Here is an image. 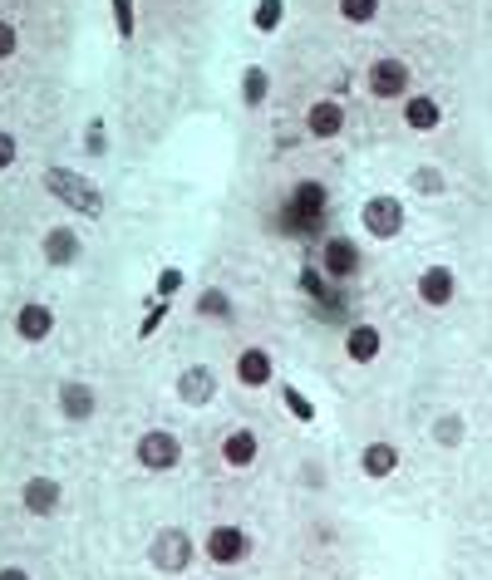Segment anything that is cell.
Here are the masks:
<instances>
[{
    "mask_svg": "<svg viewBox=\"0 0 492 580\" xmlns=\"http://www.w3.org/2000/svg\"><path fill=\"white\" fill-rule=\"evenodd\" d=\"M379 15V0H340V20H350V25H369Z\"/></svg>",
    "mask_w": 492,
    "mask_h": 580,
    "instance_id": "obj_26",
    "label": "cell"
},
{
    "mask_svg": "<svg viewBox=\"0 0 492 580\" xmlns=\"http://www.w3.org/2000/svg\"><path fill=\"white\" fill-rule=\"evenodd\" d=\"M133 458H138L143 472H173V467L183 463V443H178V433H168V428H148V433L138 438Z\"/></svg>",
    "mask_w": 492,
    "mask_h": 580,
    "instance_id": "obj_5",
    "label": "cell"
},
{
    "mask_svg": "<svg viewBox=\"0 0 492 580\" xmlns=\"http://www.w3.org/2000/svg\"><path fill=\"white\" fill-rule=\"evenodd\" d=\"M379 349H384L379 325H350V330H345V354H350V364H374Z\"/></svg>",
    "mask_w": 492,
    "mask_h": 580,
    "instance_id": "obj_16",
    "label": "cell"
},
{
    "mask_svg": "<svg viewBox=\"0 0 492 580\" xmlns=\"http://www.w3.org/2000/svg\"><path fill=\"white\" fill-rule=\"evenodd\" d=\"M79 251H84V241H79L74 227H50V232H45V261H50V266H74Z\"/></svg>",
    "mask_w": 492,
    "mask_h": 580,
    "instance_id": "obj_18",
    "label": "cell"
},
{
    "mask_svg": "<svg viewBox=\"0 0 492 580\" xmlns=\"http://www.w3.org/2000/svg\"><path fill=\"white\" fill-rule=\"evenodd\" d=\"M60 482L55 477H30L25 487H20V502H25V512L30 517H55L60 512Z\"/></svg>",
    "mask_w": 492,
    "mask_h": 580,
    "instance_id": "obj_11",
    "label": "cell"
},
{
    "mask_svg": "<svg viewBox=\"0 0 492 580\" xmlns=\"http://www.w3.org/2000/svg\"><path fill=\"white\" fill-rule=\"evenodd\" d=\"M453 295H458L453 266H424V276H419V300H424L429 310H443V305H453Z\"/></svg>",
    "mask_w": 492,
    "mask_h": 580,
    "instance_id": "obj_12",
    "label": "cell"
},
{
    "mask_svg": "<svg viewBox=\"0 0 492 580\" xmlns=\"http://www.w3.org/2000/svg\"><path fill=\"white\" fill-rule=\"evenodd\" d=\"M15 153H20V143H15V133L10 128H0V173L15 163Z\"/></svg>",
    "mask_w": 492,
    "mask_h": 580,
    "instance_id": "obj_32",
    "label": "cell"
},
{
    "mask_svg": "<svg viewBox=\"0 0 492 580\" xmlns=\"http://www.w3.org/2000/svg\"><path fill=\"white\" fill-rule=\"evenodd\" d=\"M114 5V30H119V40H133V30H138V5L133 0H109Z\"/></svg>",
    "mask_w": 492,
    "mask_h": 580,
    "instance_id": "obj_25",
    "label": "cell"
},
{
    "mask_svg": "<svg viewBox=\"0 0 492 580\" xmlns=\"http://www.w3.org/2000/svg\"><path fill=\"white\" fill-rule=\"evenodd\" d=\"M15 335H20L25 345L50 340V335H55V310H50L45 300H25V305L15 310Z\"/></svg>",
    "mask_w": 492,
    "mask_h": 580,
    "instance_id": "obj_9",
    "label": "cell"
},
{
    "mask_svg": "<svg viewBox=\"0 0 492 580\" xmlns=\"http://www.w3.org/2000/svg\"><path fill=\"white\" fill-rule=\"evenodd\" d=\"M94 408H99V399H94V389H89L84 379H64L60 384V413L69 418V423H89Z\"/></svg>",
    "mask_w": 492,
    "mask_h": 580,
    "instance_id": "obj_14",
    "label": "cell"
},
{
    "mask_svg": "<svg viewBox=\"0 0 492 580\" xmlns=\"http://www.w3.org/2000/svg\"><path fill=\"white\" fill-rule=\"evenodd\" d=\"M404 123H409L414 133H433V128L443 123L438 99H429V94H409V99H404Z\"/></svg>",
    "mask_w": 492,
    "mask_h": 580,
    "instance_id": "obj_20",
    "label": "cell"
},
{
    "mask_svg": "<svg viewBox=\"0 0 492 580\" xmlns=\"http://www.w3.org/2000/svg\"><path fill=\"white\" fill-rule=\"evenodd\" d=\"M178 399L187 408H207L217 399V374L207 364H187L183 374H178Z\"/></svg>",
    "mask_w": 492,
    "mask_h": 580,
    "instance_id": "obj_10",
    "label": "cell"
},
{
    "mask_svg": "<svg viewBox=\"0 0 492 580\" xmlns=\"http://www.w3.org/2000/svg\"><path fill=\"white\" fill-rule=\"evenodd\" d=\"M281 20H286V0H256V10H251V30L271 35V30H281Z\"/></svg>",
    "mask_w": 492,
    "mask_h": 580,
    "instance_id": "obj_23",
    "label": "cell"
},
{
    "mask_svg": "<svg viewBox=\"0 0 492 580\" xmlns=\"http://www.w3.org/2000/svg\"><path fill=\"white\" fill-rule=\"evenodd\" d=\"M178 290H183V271L178 266H163L158 271V300H173Z\"/></svg>",
    "mask_w": 492,
    "mask_h": 580,
    "instance_id": "obj_30",
    "label": "cell"
},
{
    "mask_svg": "<svg viewBox=\"0 0 492 580\" xmlns=\"http://www.w3.org/2000/svg\"><path fill=\"white\" fill-rule=\"evenodd\" d=\"M266 94H271V74H266L261 64H246V74H242V104H246V109H261V104H266Z\"/></svg>",
    "mask_w": 492,
    "mask_h": 580,
    "instance_id": "obj_21",
    "label": "cell"
},
{
    "mask_svg": "<svg viewBox=\"0 0 492 580\" xmlns=\"http://www.w3.org/2000/svg\"><path fill=\"white\" fill-rule=\"evenodd\" d=\"M433 438H438L443 448H453V443L463 438V418H458V413H448V418H438V423H433Z\"/></svg>",
    "mask_w": 492,
    "mask_h": 580,
    "instance_id": "obj_27",
    "label": "cell"
},
{
    "mask_svg": "<svg viewBox=\"0 0 492 580\" xmlns=\"http://www.w3.org/2000/svg\"><path fill=\"white\" fill-rule=\"evenodd\" d=\"M84 138H89V153H109V148H104V118H94Z\"/></svg>",
    "mask_w": 492,
    "mask_h": 580,
    "instance_id": "obj_33",
    "label": "cell"
},
{
    "mask_svg": "<svg viewBox=\"0 0 492 580\" xmlns=\"http://www.w3.org/2000/svg\"><path fill=\"white\" fill-rule=\"evenodd\" d=\"M306 133L310 138H340L345 133V104L340 99H315L306 109Z\"/></svg>",
    "mask_w": 492,
    "mask_h": 580,
    "instance_id": "obj_13",
    "label": "cell"
},
{
    "mask_svg": "<svg viewBox=\"0 0 492 580\" xmlns=\"http://www.w3.org/2000/svg\"><path fill=\"white\" fill-rule=\"evenodd\" d=\"M163 320H168V300H153V310H148V315H143V325H138V340H153Z\"/></svg>",
    "mask_w": 492,
    "mask_h": 580,
    "instance_id": "obj_29",
    "label": "cell"
},
{
    "mask_svg": "<svg viewBox=\"0 0 492 580\" xmlns=\"http://www.w3.org/2000/svg\"><path fill=\"white\" fill-rule=\"evenodd\" d=\"M399 463H404V458H399L394 443H365V453H360V472L374 477V482H379V477H394Z\"/></svg>",
    "mask_w": 492,
    "mask_h": 580,
    "instance_id": "obj_19",
    "label": "cell"
},
{
    "mask_svg": "<svg viewBox=\"0 0 492 580\" xmlns=\"http://www.w3.org/2000/svg\"><path fill=\"white\" fill-rule=\"evenodd\" d=\"M325 212H330L325 187H320L315 177H306V182H296V187L286 192V207H281V232L310 241V236H320V227H325Z\"/></svg>",
    "mask_w": 492,
    "mask_h": 580,
    "instance_id": "obj_1",
    "label": "cell"
},
{
    "mask_svg": "<svg viewBox=\"0 0 492 580\" xmlns=\"http://www.w3.org/2000/svg\"><path fill=\"white\" fill-rule=\"evenodd\" d=\"M15 50H20V30L10 20H0V59H10Z\"/></svg>",
    "mask_w": 492,
    "mask_h": 580,
    "instance_id": "obj_31",
    "label": "cell"
},
{
    "mask_svg": "<svg viewBox=\"0 0 492 580\" xmlns=\"http://www.w3.org/2000/svg\"><path fill=\"white\" fill-rule=\"evenodd\" d=\"M246 556H251V536H246V526H212L207 531V561H217V566H242Z\"/></svg>",
    "mask_w": 492,
    "mask_h": 580,
    "instance_id": "obj_8",
    "label": "cell"
},
{
    "mask_svg": "<svg viewBox=\"0 0 492 580\" xmlns=\"http://www.w3.org/2000/svg\"><path fill=\"white\" fill-rule=\"evenodd\" d=\"M0 580H30L25 566H0Z\"/></svg>",
    "mask_w": 492,
    "mask_h": 580,
    "instance_id": "obj_34",
    "label": "cell"
},
{
    "mask_svg": "<svg viewBox=\"0 0 492 580\" xmlns=\"http://www.w3.org/2000/svg\"><path fill=\"white\" fill-rule=\"evenodd\" d=\"M276 379V364H271V354L256 345H246L242 354H237V384H246V389H266Z\"/></svg>",
    "mask_w": 492,
    "mask_h": 580,
    "instance_id": "obj_15",
    "label": "cell"
},
{
    "mask_svg": "<svg viewBox=\"0 0 492 580\" xmlns=\"http://www.w3.org/2000/svg\"><path fill=\"white\" fill-rule=\"evenodd\" d=\"M45 187H50V197L64 202L69 212H79L89 222L104 217V192H99V182H89L84 173H74V168H45Z\"/></svg>",
    "mask_w": 492,
    "mask_h": 580,
    "instance_id": "obj_2",
    "label": "cell"
},
{
    "mask_svg": "<svg viewBox=\"0 0 492 580\" xmlns=\"http://www.w3.org/2000/svg\"><path fill=\"white\" fill-rule=\"evenodd\" d=\"M197 315H202V320H232V315H237V310H232V295H227V290H202V295H197Z\"/></svg>",
    "mask_w": 492,
    "mask_h": 580,
    "instance_id": "obj_22",
    "label": "cell"
},
{
    "mask_svg": "<svg viewBox=\"0 0 492 580\" xmlns=\"http://www.w3.org/2000/svg\"><path fill=\"white\" fill-rule=\"evenodd\" d=\"M256 453H261V443H256V433L251 428H232L227 438H222V463L246 472V467L256 463Z\"/></svg>",
    "mask_w": 492,
    "mask_h": 580,
    "instance_id": "obj_17",
    "label": "cell"
},
{
    "mask_svg": "<svg viewBox=\"0 0 492 580\" xmlns=\"http://www.w3.org/2000/svg\"><path fill=\"white\" fill-rule=\"evenodd\" d=\"M192 551H197V546H192V536H187L183 526H163V531L153 536V551H148V556H153L158 571L183 576L187 566H192Z\"/></svg>",
    "mask_w": 492,
    "mask_h": 580,
    "instance_id": "obj_7",
    "label": "cell"
},
{
    "mask_svg": "<svg viewBox=\"0 0 492 580\" xmlns=\"http://www.w3.org/2000/svg\"><path fill=\"white\" fill-rule=\"evenodd\" d=\"M281 404H286V413H291L296 423H315V404H310L296 384H281Z\"/></svg>",
    "mask_w": 492,
    "mask_h": 580,
    "instance_id": "obj_24",
    "label": "cell"
},
{
    "mask_svg": "<svg viewBox=\"0 0 492 580\" xmlns=\"http://www.w3.org/2000/svg\"><path fill=\"white\" fill-rule=\"evenodd\" d=\"M409 187H419L424 197H438V192H443V173H438V168H414Z\"/></svg>",
    "mask_w": 492,
    "mask_h": 580,
    "instance_id": "obj_28",
    "label": "cell"
},
{
    "mask_svg": "<svg viewBox=\"0 0 492 580\" xmlns=\"http://www.w3.org/2000/svg\"><path fill=\"white\" fill-rule=\"evenodd\" d=\"M365 79H369V94H374V99H409L414 69H409L404 59L384 55V59H374V64L365 69Z\"/></svg>",
    "mask_w": 492,
    "mask_h": 580,
    "instance_id": "obj_6",
    "label": "cell"
},
{
    "mask_svg": "<svg viewBox=\"0 0 492 580\" xmlns=\"http://www.w3.org/2000/svg\"><path fill=\"white\" fill-rule=\"evenodd\" d=\"M320 276L330 281V286H350L355 276H360V266H365V256H360V246H355V236H325L320 241Z\"/></svg>",
    "mask_w": 492,
    "mask_h": 580,
    "instance_id": "obj_3",
    "label": "cell"
},
{
    "mask_svg": "<svg viewBox=\"0 0 492 580\" xmlns=\"http://www.w3.org/2000/svg\"><path fill=\"white\" fill-rule=\"evenodd\" d=\"M404 222H409V212H404V197H394V192H374L360 207V227L374 241H394V236L404 232Z\"/></svg>",
    "mask_w": 492,
    "mask_h": 580,
    "instance_id": "obj_4",
    "label": "cell"
}]
</instances>
